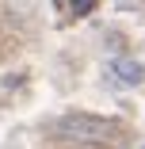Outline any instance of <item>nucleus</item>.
Instances as JSON below:
<instances>
[{
    "label": "nucleus",
    "mask_w": 145,
    "mask_h": 149,
    "mask_svg": "<svg viewBox=\"0 0 145 149\" xmlns=\"http://www.w3.org/2000/svg\"><path fill=\"white\" fill-rule=\"evenodd\" d=\"M92 4H96V0H73V12H76V15H88Z\"/></svg>",
    "instance_id": "obj_3"
},
{
    "label": "nucleus",
    "mask_w": 145,
    "mask_h": 149,
    "mask_svg": "<svg viewBox=\"0 0 145 149\" xmlns=\"http://www.w3.org/2000/svg\"><path fill=\"white\" fill-rule=\"evenodd\" d=\"M111 73L119 77L122 84H141L145 80V65L134 61V57H114V61H111Z\"/></svg>",
    "instance_id": "obj_2"
},
{
    "label": "nucleus",
    "mask_w": 145,
    "mask_h": 149,
    "mask_svg": "<svg viewBox=\"0 0 145 149\" xmlns=\"http://www.w3.org/2000/svg\"><path fill=\"white\" fill-rule=\"evenodd\" d=\"M57 134L61 138H76V141H114L119 130H114L111 118L99 115H65L57 123Z\"/></svg>",
    "instance_id": "obj_1"
}]
</instances>
